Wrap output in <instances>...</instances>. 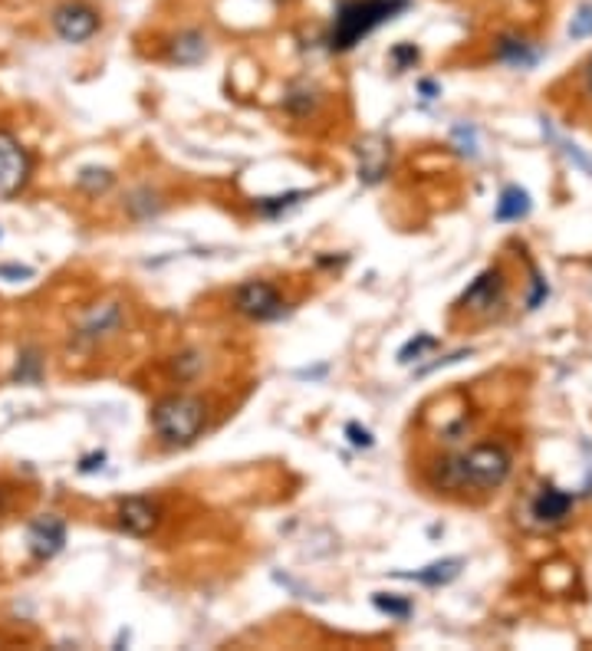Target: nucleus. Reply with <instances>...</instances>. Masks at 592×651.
Masks as SVG:
<instances>
[{"label": "nucleus", "mask_w": 592, "mask_h": 651, "mask_svg": "<svg viewBox=\"0 0 592 651\" xmlns=\"http://www.w3.org/2000/svg\"><path fill=\"white\" fill-rule=\"evenodd\" d=\"M580 93L592 102V56L580 66Z\"/></svg>", "instance_id": "24"}, {"label": "nucleus", "mask_w": 592, "mask_h": 651, "mask_svg": "<svg viewBox=\"0 0 592 651\" xmlns=\"http://www.w3.org/2000/svg\"><path fill=\"white\" fill-rule=\"evenodd\" d=\"M530 211V195L520 188H507L497 202V220H520Z\"/></svg>", "instance_id": "15"}, {"label": "nucleus", "mask_w": 592, "mask_h": 651, "mask_svg": "<svg viewBox=\"0 0 592 651\" xmlns=\"http://www.w3.org/2000/svg\"><path fill=\"white\" fill-rule=\"evenodd\" d=\"M50 26L63 43H86L99 33L103 17L86 0H63L50 10Z\"/></svg>", "instance_id": "5"}, {"label": "nucleus", "mask_w": 592, "mask_h": 651, "mask_svg": "<svg viewBox=\"0 0 592 651\" xmlns=\"http://www.w3.org/2000/svg\"><path fill=\"white\" fill-rule=\"evenodd\" d=\"M570 510H573V497L557 487H543L540 497L534 500V517L540 523H560L570 517Z\"/></svg>", "instance_id": "12"}, {"label": "nucleus", "mask_w": 592, "mask_h": 651, "mask_svg": "<svg viewBox=\"0 0 592 651\" xmlns=\"http://www.w3.org/2000/svg\"><path fill=\"white\" fill-rule=\"evenodd\" d=\"M66 543V523L60 517H43L30 527L26 533V546L36 560H53Z\"/></svg>", "instance_id": "9"}, {"label": "nucleus", "mask_w": 592, "mask_h": 651, "mask_svg": "<svg viewBox=\"0 0 592 651\" xmlns=\"http://www.w3.org/2000/svg\"><path fill=\"white\" fill-rule=\"evenodd\" d=\"M17 379L20 382H36L40 379V359H36V352H26L23 356V362L17 366Z\"/></svg>", "instance_id": "21"}, {"label": "nucleus", "mask_w": 592, "mask_h": 651, "mask_svg": "<svg viewBox=\"0 0 592 651\" xmlns=\"http://www.w3.org/2000/svg\"><path fill=\"white\" fill-rule=\"evenodd\" d=\"M389 59H392V66L398 73H401V69H411V66L418 63V46H415V43H398V46H392Z\"/></svg>", "instance_id": "19"}, {"label": "nucleus", "mask_w": 592, "mask_h": 651, "mask_svg": "<svg viewBox=\"0 0 592 651\" xmlns=\"http://www.w3.org/2000/svg\"><path fill=\"white\" fill-rule=\"evenodd\" d=\"M408 3L411 0H346V3H340V10L333 17V30H330V50H336V53L353 50L373 30H379L383 23L395 20L401 10H408Z\"/></svg>", "instance_id": "2"}, {"label": "nucleus", "mask_w": 592, "mask_h": 651, "mask_svg": "<svg viewBox=\"0 0 592 651\" xmlns=\"http://www.w3.org/2000/svg\"><path fill=\"white\" fill-rule=\"evenodd\" d=\"M346 434H349V441L356 447H369L373 444V434L366 432V428H359V425H346Z\"/></svg>", "instance_id": "25"}, {"label": "nucleus", "mask_w": 592, "mask_h": 651, "mask_svg": "<svg viewBox=\"0 0 592 651\" xmlns=\"http://www.w3.org/2000/svg\"><path fill=\"white\" fill-rule=\"evenodd\" d=\"M507 303V276L504 270L491 267L484 270L458 300V310L467 313L471 319H494V313H500Z\"/></svg>", "instance_id": "4"}, {"label": "nucleus", "mask_w": 592, "mask_h": 651, "mask_svg": "<svg viewBox=\"0 0 592 651\" xmlns=\"http://www.w3.org/2000/svg\"><path fill=\"white\" fill-rule=\"evenodd\" d=\"M30 152L0 129V198H13L23 192V185L30 182Z\"/></svg>", "instance_id": "7"}, {"label": "nucleus", "mask_w": 592, "mask_h": 651, "mask_svg": "<svg viewBox=\"0 0 592 651\" xmlns=\"http://www.w3.org/2000/svg\"><path fill=\"white\" fill-rule=\"evenodd\" d=\"M592 33V7L590 3H583L580 7V13L573 17V23H570V36H590Z\"/></svg>", "instance_id": "20"}, {"label": "nucleus", "mask_w": 592, "mask_h": 651, "mask_svg": "<svg viewBox=\"0 0 592 651\" xmlns=\"http://www.w3.org/2000/svg\"><path fill=\"white\" fill-rule=\"evenodd\" d=\"M234 310L254 323H273L287 313V300L267 280H247L234 290Z\"/></svg>", "instance_id": "6"}, {"label": "nucleus", "mask_w": 592, "mask_h": 651, "mask_svg": "<svg viewBox=\"0 0 592 651\" xmlns=\"http://www.w3.org/2000/svg\"><path fill=\"white\" fill-rule=\"evenodd\" d=\"M207 56V36L201 30H182L169 40V59L179 66H197Z\"/></svg>", "instance_id": "11"}, {"label": "nucleus", "mask_w": 592, "mask_h": 651, "mask_svg": "<svg viewBox=\"0 0 592 651\" xmlns=\"http://www.w3.org/2000/svg\"><path fill=\"white\" fill-rule=\"evenodd\" d=\"M300 198H303V192H293V195H287V198H267V202H260V211H263V215H277V211L297 205Z\"/></svg>", "instance_id": "22"}, {"label": "nucleus", "mask_w": 592, "mask_h": 651, "mask_svg": "<svg viewBox=\"0 0 592 651\" xmlns=\"http://www.w3.org/2000/svg\"><path fill=\"white\" fill-rule=\"evenodd\" d=\"M461 573V560H444V563H431L418 573H408V579H418L424 586H444Z\"/></svg>", "instance_id": "14"}, {"label": "nucleus", "mask_w": 592, "mask_h": 651, "mask_svg": "<svg viewBox=\"0 0 592 651\" xmlns=\"http://www.w3.org/2000/svg\"><path fill=\"white\" fill-rule=\"evenodd\" d=\"M76 185L83 192H89V195H99V192H106L112 185V172L109 169H83L79 178H76Z\"/></svg>", "instance_id": "16"}, {"label": "nucleus", "mask_w": 592, "mask_h": 651, "mask_svg": "<svg viewBox=\"0 0 592 651\" xmlns=\"http://www.w3.org/2000/svg\"><path fill=\"white\" fill-rule=\"evenodd\" d=\"M537 56H540V50H537L530 40H524V36H517V33L497 36V59H504V63H510V66H534Z\"/></svg>", "instance_id": "13"}, {"label": "nucleus", "mask_w": 592, "mask_h": 651, "mask_svg": "<svg viewBox=\"0 0 592 651\" xmlns=\"http://www.w3.org/2000/svg\"><path fill=\"white\" fill-rule=\"evenodd\" d=\"M431 346H434V339H431V336H421V339H411V343H408V346H405V349L398 352V362H411V356L418 359V356H421L424 349H431Z\"/></svg>", "instance_id": "23"}, {"label": "nucleus", "mask_w": 592, "mask_h": 651, "mask_svg": "<svg viewBox=\"0 0 592 651\" xmlns=\"http://www.w3.org/2000/svg\"><path fill=\"white\" fill-rule=\"evenodd\" d=\"M376 609L386 612V616H395V619H408L411 616V603L405 599H395V596H386V593H376Z\"/></svg>", "instance_id": "18"}, {"label": "nucleus", "mask_w": 592, "mask_h": 651, "mask_svg": "<svg viewBox=\"0 0 592 651\" xmlns=\"http://www.w3.org/2000/svg\"><path fill=\"white\" fill-rule=\"evenodd\" d=\"M0 273H13V276H30V270H17V267H0Z\"/></svg>", "instance_id": "26"}, {"label": "nucleus", "mask_w": 592, "mask_h": 651, "mask_svg": "<svg viewBox=\"0 0 592 651\" xmlns=\"http://www.w3.org/2000/svg\"><path fill=\"white\" fill-rule=\"evenodd\" d=\"M207 425V409L197 395H169L152 409V428L165 444H192Z\"/></svg>", "instance_id": "3"}, {"label": "nucleus", "mask_w": 592, "mask_h": 651, "mask_svg": "<svg viewBox=\"0 0 592 651\" xmlns=\"http://www.w3.org/2000/svg\"><path fill=\"white\" fill-rule=\"evenodd\" d=\"M201 366H204V359L197 356L195 349H189V352L175 356V362H172V372H175V379H179V382H192L197 372H201Z\"/></svg>", "instance_id": "17"}, {"label": "nucleus", "mask_w": 592, "mask_h": 651, "mask_svg": "<svg viewBox=\"0 0 592 651\" xmlns=\"http://www.w3.org/2000/svg\"><path fill=\"white\" fill-rule=\"evenodd\" d=\"M510 467H514V454L500 441H481L461 454L441 457L434 467V484L448 493L458 490L494 493L510 477Z\"/></svg>", "instance_id": "1"}, {"label": "nucleus", "mask_w": 592, "mask_h": 651, "mask_svg": "<svg viewBox=\"0 0 592 651\" xmlns=\"http://www.w3.org/2000/svg\"><path fill=\"white\" fill-rule=\"evenodd\" d=\"M159 520H162L159 503H155L152 497H142V493L126 497V500L119 503V510H116V523H119V530H122V533H129V536H136V540L152 536V533L159 530Z\"/></svg>", "instance_id": "8"}, {"label": "nucleus", "mask_w": 592, "mask_h": 651, "mask_svg": "<svg viewBox=\"0 0 592 651\" xmlns=\"http://www.w3.org/2000/svg\"><path fill=\"white\" fill-rule=\"evenodd\" d=\"M119 326H122V310H119V303H103V306L93 310V316L79 326L76 339L86 343V346H96V343H103L106 336L119 333Z\"/></svg>", "instance_id": "10"}]
</instances>
